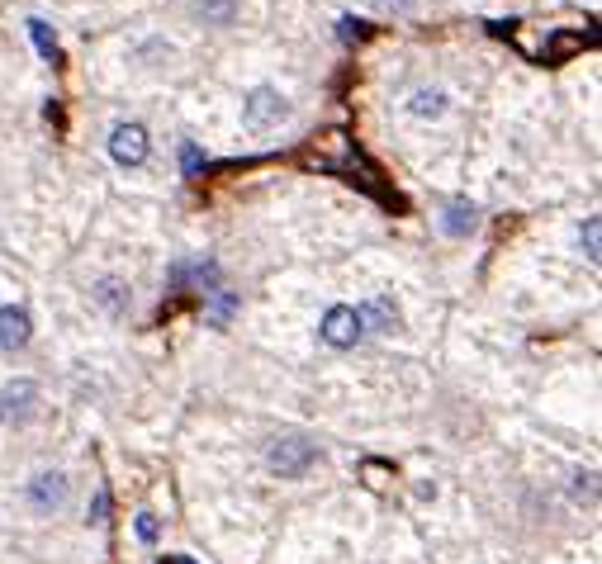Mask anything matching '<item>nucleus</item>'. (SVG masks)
Wrapping results in <instances>:
<instances>
[{"mask_svg":"<svg viewBox=\"0 0 602 564\" xmlns=\"http://www.w3.org/2000/svg\"><path fill=\"white\" fill-rule=\"evenodd\" d=\"M285 114H290V105H285V95L271 91V86H256V91H247V100H242V124L256 128V133L275 128Z\"/></svg>","mask_w":602,"mask_h":564,"instance_id":"nucleus-1","label":"nucleus"},{"mask_svg":"<svg viewBox=\"0 0 602 564\" xmlns=\"http://www.w3.org/2000/svg\"><path fill=\"white\" fill-rule=\"evenodd\" d=\"M323 342L337 346V351H347V346H356V337L365 332V318L361 309H351V304H337V309L323 313Z\"/></svg>","mask_w":602,"mask_h":564,"instance_id":"nucleus-2","label":"nucleus"},{"mask_svg":"<svg viewBox=\"0 0 602 564\" xmlns=\"http://www.w3.org/2000/svg\"><path fill=\"white\" fill-rule=\"evenodd\" d=\"M313 455H318V446H309L304 437H285V441H271L266 465H271L275 474H304L313 465Z\"/></svg>","mask_w":602,"mask_h":564,"instance_id":"nucleus-3","label":"nucleus"},{"mask_svg":"<svg viewBox=\"0 0 602 564\" xmlns=\"http://www.w3.org/2000/svg\"><path fill=\"white\" fill-rule=\"evenodd\" d=\"M38 408V384L34 380H10L0 389V422H29Z\"/></svg>","mask_w":602,"mask_h":564,"instance_id":"nucleus-4","label":"nucleus"},{"mask_svg":"<svg viewBox=\"0 0 602 564\" xmlns=\"http://www.w3.org/2000/svg\"><path fill=\"white\" fill-rule=\"evenodd\" d=\"M24 498H29V508L34 512H57L62 503H67V474L62 470H43V474H34V484L24 489Z\"/></svg>","mask_w":602,"mask_h":564,"instance_id":"nucleus-5","label":"nucleus"},{"mask_svg":"<svg viewBox=\"0 0 602 564\" xmlns=\"http://www.w3.org/2000/svg\"><path fill=\"white\" fill-rule=\"evenodd\" d=\"M110 157L119 166H143L147 162V128L143 124H119L110 133Z\"/></svg>","mask_w":602,"mask_h":564,"instance_id":"nucleus-6","label":"nucleus"},{"mask_svg":"<svg viewBox=\"0 0 602 564\" xmlns=\"http://www.w3.org/2000/svg\"><path fill=\"white\" fill-rule=\"evenodd\" d=\"M29 332H34V323H29V313L19 309V304H5V309H0V351L29 346Z\"/></svg>","mask_w":602,"mask_h":564,"instance_id":"nucleus-7","label":"nucleus"},{"mask_svg":"<svg viewBox=\"0 0 602 564\" xmlns=\"http://www.w3.org/2000/svg\"><path fill=\"white\" fill-rule=\"evenodd\" d=\"M408 105H413V114H418V119H437V114L446 110V95H441V91H413V100H408Z\"/></svg>","mask_w":602,"mask_h":564,"instance_id":"nucleus-8","label":"nucleus"},{"mask_svg":"<svg viewBox=\"0 0 602 564\" xmlns=\"http://www.w3.org/2000/svg\"><path fill=\"white\" fill-rule=\"evenodd\" d=\"M470 228H475V209H470V204H451V209H446V233H470Z\"/></svg>","mask_w":602,"mask_h":564,"instance_id":"nucleus-9","label":"nucleus"},{"mask_svg":"<svg viewBox=\"0 0 602 564\" xmlns=\"http://www.w3.org/2000/svg\"><path fill=\"white\" fill-rule=\"evenodd\" d=\"M29 38H34V48L43 57H57V38H53V29H48L43 19H29Z\"/></svg>","mask_w":602,"mask_h":564,"instance_id":"nucleus-10","label":"nucleus"},{"mask_svg":"<svg viewBox=\"0 0 602 564\" xmlns=\"http://www.w3.org/2000/svg\"><path fill=\"white\" fill-rule=\"evenodd\" d=\"M598 228H602L598 219L584 223V256H588V261H602V256H598Z\"/></svg>","mask_w":602,"mask_h":564,"instance_id":"nucleus-11","label":"nucleus"},{"mask_svg":"<svg viewBox=\"0 0 602 564\" xmlns=\"http://www.w3.org/2000/svg\"><path fill=\"white\" fill-rule=\"evenodd\" d=\"M138 536H143V541H157V517H152V512H138Z\"/></svg>","mask_w":602,"mask_h":564,"instance_id":"nucleus-12","label":"nucleus"},{"mask_svg":"<svg viewBox=\"0 0 602 564\" xmlns=\"http://www.w3.org/2000/svg\"><path fill=\"white\" fill-rule=\"evenodd\" d=\"M384 10H408V0H380Z\"/></svg>","mask_w":602,"mask_h":564,"instance_id":"nucleus-13","label":"nucleus"}]
</instances>
